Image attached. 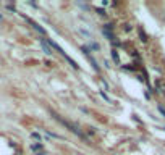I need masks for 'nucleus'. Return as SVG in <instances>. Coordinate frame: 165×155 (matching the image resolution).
Masks as SVG:
<instances>
[{"instance_id":"obj_1","label":"nucleus","mask_w":165,"mask_h":155,"mask_svg":"<svg viewBox=\"0 0 165 155\" xmlns=\"http://www.w3.org/2000/svg\"><path fill=\"white\" fill-rule=\"evenodd\" d=\"M52 116H54V118L57 120V121H60V123H62L63 126H66V128H68V129H70L71 133H73V134H76V136H78V137H81L82 141H86V142H87V137H86V136H84V133H82V131L79 129V126H76L74 123L68 121V120H63L62 116H60V115H57V113H55V111H52Z\"/></svg>"},{"instance_id":"obj_2","label":"nucleus","mask_w":165,"mask_h":155,"mask_svg":"<svg viewBox=\"0 0 165 155\" xmlns=\"http://www.w3.org/2000/svg\"><path fill=\"white\" fill-rule=\"evenodd\" d=\"M21 16L25 18V20H26V23H29V24L33 26V29H36V31H37V33H39V34H42V36H46V34H47V31H46V29L42 28V26H39V24H37V23H36V21H33V20H31V18L25 16V15H21Z\"/></svg>"},{"instance_id":"obj_3","label":"nucleus","mask_w":165,"mask_h":155,"mask_svg":"<svg viewBox=\"0 0 165 155\" xmlns=\"http://www.w3.org/2000/svg\"><path fill=\"white\" fill-rule=\"evenodd\" d=\"M39 44H41V47H42V50H44V53L46 55H52V47L49 45V42L46 41V39H39Z\"/></svg>"},{"instance_id":"obj_4","label":"nucleus","mask_w":165,"mask_h":155,"mask_svg":"<svg viewBox=\"0 0 165 155\" xmlns=\"http://www.w3.org/2000/svg\"><path fill=\"white\" fill-rule=\"evenodd\" d=\"M155 90L160 95H164V97H165V81H162V79L155 81Z\"/></svg>"},{"instance_id":"obj_5","label":"nucleus","mask_w":165,"mask_h":155,"mask_svg":"<svg viewBox=\"0 0 165 155\" xmlns=\"http://www.w3.org/2000/svg\"><path fill=\"white\" fill-rule=\"evenodd\" d=\"M87 58H89V61H91V65H92V68H94L95 71H97V73H99V71H100V68H99V65H97V63H95V60H94V58L91 57V55H87Z\"/></svg>"},{"instance_id":"obj_6","label":"nucleus","mask_w":165,"mask_h":155,"mask_svg":"<svg viewBox=\"0 0 165 155\" xmlns=\"http://www.w3.org/2000/svg\"><path fill=\"white\" fill-rule=\"evenodd\" d=\"M112 58H113V61H115L117 65L120 63V57H118V53H117V50H112Z\"/></svg>"},{"instance_id":"obj_7","label":"nucleus","mask_w":165,"mask_h":155,"mask_svg":"<svg viewBox=\"0 0 165 155\" xmlns=\"http://www.w3.org/2000/svg\"><path fill=\"white\" fill-rule=\"evenodd\" d=\"M139 37L142 42H147V36H146V33L142 31V29H139Z\"/></svg>"},{"instance_id":"obj_8","label":"nucleus","mask_w":165,"mask_h":155,"mask_svg":"<svg viewBox=\"0 0 165 155\" xmlns=\"http://www.w3.org/2000/svg\"><path fill=\"white\" fill-rule=\"evenodd\" d=\"M100 95H102V97H104V99H105V100H107V102H108V103H112V99H110V97H108V95H107V94H105V92H104V90H100Z\"/></svg>"},{"instance_id":"obj_9","label":"nucleus","mask_w":165,"mask_h":155,"mask_svg":"<svg viewBox=\"0 0 165 155\" xmlns=\"http://www.w3.org/2000/svg\"><path fill=\"white\" fill-rule=\"evenodd\" d=\"M31 137H33V139H39V141H41V134H39V133H33Z\"/></svg>"},{"instance_id":"obj_10","label":"nucleus","mask_w":165,"mask_h":155,"mask_svg":"<svg viewBox=\"0 0 165 155\" xmlns=\"http://www.w3.org/2000/svg\"><path fill=\"white\" fill-rule=\"evenodd\" d=\"M95 12L99 13V15H105V10H102V8H95Z\"/></svg>"},{"instance_id":"obj_11","label":"nucleus","mask_w":165,"mask_h":155,"mask_svg":"<svg viewBox=\"0 0 165 155\" xmlns=\"http://www.w3.org/2000/svg\"><path fill=\"white\" fill-rule=\"evenodd\" d=\"M125 31H131V24H125Z\"/></svg>"},{"instance_id":"obj_12","label":"nucleus","mask_w":165,"mask_h":155,"mask_svg":"<svg viewBox=\"0 0 165 155\" xmlns=\"http://www.w3.org/2000/svg\"><path fill=\"white\" fill-rule=\"evenodd\" d=\"M159 111H160V113H162V115H164V116H165V108H162V107H159Z\"/></svg>"},{"instance_id":"obj_13","label":"nucleus","mask_w":165,"mask_h":155,"mask_svg":"<svg viewBox=\"0 0 165 155\" xmlns=\"http://www.w3.org/2000/svg\"><path fill=\"white\" fill-rule=\"evenodd\" d=\"M164 129H165V128H164Z\"/></svg>"}]
</instances>
